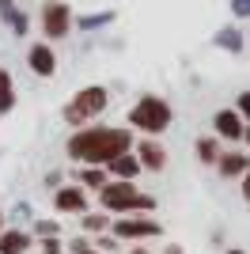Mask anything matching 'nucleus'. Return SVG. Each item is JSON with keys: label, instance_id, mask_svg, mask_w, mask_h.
I'll return each mask as SVG.
<instances>
[{"label": "nucleus", "instance_id": "2", "mask_svg": "<svg viewBox=\"0 0 250 254\" xmlns=\"http://www.w3.org/2000/svg\"><path fill=\"white\" fill-rule=\"evenodd\" d=\"M99 193H103V205H106V209H110V212H133V209H156V197H148V193H140V190H136V186H133V182H110V179H106L103 182V190H99Z\"/></svg>", "mask_w": 250, "mask_h": 254}, {"label": "nucleus", "instance_id": "3", "mask_svg": "<svg viewBox=\"0 0 250 254\" xmlns=\"http://www.w3.org/2000/svg\"><path fill=\"white\" fill-rule=\"evenodd\" d=\"M129 126L156 137V133H163V129L171 126V106H167L163 99H156V95H144L133 110H129Z\"/></svg>", "mask_w": 250, "mask_h": 254}, {"label": "nucleus", "instance_id": "19", "mask_svg": "<svg viewBox=\"0 0 250 254\" xmlns=\"http://www.w3.org/2000/svg\"><path fill=\"white\" fill-rule=\"evenodd\" d=\"M83 228L99 232V228H106V216H83Z\"/></svg>", "mask_w": 250, "mask_h": 254}, {"label": "nucleus", "instance_id": "25", "mask_svg": "<svg viewBox=\"0 0 250 254\" xmlns=\"http://www.w3.org/2000/svg\"><path fill=\"white\" fill-rule=\"evenodd\" d=\"M243 137H247V144H250V129H243Z\"/></svg>", "mask_w": 250, "mask_h": 254}, {"label": "nucleus", "instance_id": "9", "mask_svg": "<svg viewBox=\"0 0 250 254\" xmlns=\"http://www.w3.org/2000/svg\"><path fill=\"white\" fill-rule=\"evenodd\" d=\"M103 167L110 171V175H118V179H133L136 171H140V159H136V152L129 148V152H118L114 159H106Z\"/></svg>", "mask_w": 250, "mask_h": 254}, {"label": "nucleus", "instance_id": "5", "mask_svg": "<svg viewBox=\"0 0 250 254\" xmlns=\"http://www.w3.org/2000/svg\"><path fill=\"white\" fill-rule=\"evenodd\" d=\"M42 31H46V38H64L72 31V8L61 4V0H46V8H42Z\"/></svg>", "mask_w": 250, "mask_h": 254}, {"label": "nucleus", "instance_id": "7", "mask_svg": "<svg viewBox=\"0 0 250 254\" xmlns=\"http://www.w3.org/2000/svg\"><path fill=\"white\" fill-rule=\"evenodd\" d=\"M27 61H31V68H34L38 76H53V72H57V57H53L50 42H38V46H31Z\"/></svg>", "mask_w": 250, "mask_h": 254}, {"label": "nucleus", "instance_id": "10", "mask_svg": "<svg viewBox=\"0 0 250 254\" xmlns=\"http://www.w3.org/2000/svg\"><path fill=\"white\" fill-rule=\"evenodd\" d=\"M136 159H140V167H148V171H163L167 152H163V144H156V140H140Z\"/></svg>", "mask_w": 250, "mask_h": 254}, {"label": "nucleus", "instance_id": "4", "mask_svg": "<svg viewBox=\"0 0 250 254\" xmlns=\"http://www.w3.org/2000/svg\"><path fill=\"white\" fill-rule=\"evenodd\" d=\"M106 103H110V95H106L103 87H83L80 95L64 106V122H68V126H80V122H87V118L103 114Z\"/></svg>", "mask_w": 250, "mask_h": 254}, {"label": "nucleus", "instance_id": "16", "mask_svg": "<svg viewBox=\"0 0 250 254\" xmlns=\"http://www.w3.org/2000/svg\"><path fill=\"white\" fill-rule=\"evenodd\" d=\"M197 156H201V163H216L220 144H216V140H197Z\"/></svg>", "mask_w": 250, "mask_h": 254}, {"label": "nucleus", "instance_id": "26", "mask_svg": "<svg viewBox=\"0 0 250 254\" xmlns=\"http://www.w3.org/2000/svg\"><path fill=\"white\" fill-rule=\"evenodd\" d=\"M133 254H148V251H144V247H136V251H133Z\"/></svg>", "mask_w": 250, "mask_h": 254}, {"label": "nucleus", "instance_id": "27", "mask_svg": "<svg viewBox=\"0 0 250 254\" xmlns=\"http://www.w3.org/2000/svg\"><path fill=\"white\" fill-rule=\"evenodd\" d=\"M228 254H243V251H228Z\"/></svg>", "mask_w": 250, "mask_h": 254}, {"label": "nucleus", "instance_id": "17", "mask_svg": "<svg viewBox=\"0 0 250 254\" xmlns=\"http://www.w3.org/2000/svg\"><path fill=\"white\" fill-rule=\"evenodd\" d=\"M4 15H8V23H11L15 34H27V15H23V11H4Z\"/></svg>", "mask_w": 250, "mask_h": 254}, {"label": "nucleus", "instance_id": "24", "mask_svg": "<svg viewBox=\"0 0 250 254\" xmlns=\"http://www.w3.org/2000/svg\"><path fill=\"white\" fill-rule=\"evenodd\" d=\"M76 254H95V251H91V247H80V251H76Z\"/></svg>", "mask_w": 250, "mask_h": 254}, {"label": "nucleus", "instance_id": "1", "mask_svg": "<svg viewBox=\"0 0 250 254\" xmlns=\"http://www.w3.org/2000/svg\"><path fill=\"white\" fill-rule=\"evenodd\" d=\"M129 148H133V133L129 129H106V126L80 129L68 140V156L80 159V163H91V167H103L106 159H114L118 152H129Z\"/></svg>", "mask_w": 250, "mask_h": 254}, {"label": "nucleus", "instance_id": "8", "mask_svg": "<svg viewBox=\"0 0 250 254\" xmlns=\"http://www.w3.org/2000/svg\"><path fill=\"white\" fill-rule=\"evenodd\" d=\"M212 126H216V133L220 137H228V140H239L243 137V118H239V110H220L216 118H212Z\"/></svg>", "mask_w": 250, "mask_h": 254}, {"label": "nucleus", "instance_id": "11", "mask_svg": "<svg viewBox=\"0 0 250 254\" xmlns=\"http://www.w3.org/2000/svg\"><path fill=\"white\" fill-rule=\"evenodd\" d=\"M57 209L61 212H87V197H83L80 186H64L57 190Z\"/></svg>", "mask_w": 250, "mask_h": 254}, {"label": "nucleus", "instance_id": "20", "mask_svg": "<svg viewBox=\"0 0 250 254\" xmlns=\"http://www.w3.org/2000/svg\"><path fill=\"white\" fill-rule=\"evenodd\" d=\"M239 118H250V91L239 95Z\"/></svg>", "mask_w": 250, "mask_h": 254}, {"label": "nucleus", "instance_id": "21", "mask_svg": "<svg viewBox=\"0 0 250 254\" xmlns=\"http://www.w3.org/2000/svg\"><path fill=\"white\" fill-rule=\"evenodd\" d=\"M231 8H235V15H250V0H231Z\"/></svg>", "mask_w": 250, "mask_h": 254}, {"label": "nucleus", "instance_id": "14", "mask_svg": "<svg viewBox=\"0 0 250 254\" xmlns=\"http://www.w3.org/2000/svg\"><path fill=\"white\" fill-rule=\"evenodd\" d=\"M15 106V87H11V76L0 68V114H8Z\"/></svg>", "mask_w": 250, "mask_h": 254}, {"label": "nucleus", "instance_id": "12", "mask_svg": "<svg viewBox=\"0 0 250 254\" xmlns=\"http://www.w3.org/2000/svg\"><path fill=\"white\" fill-rule=\"evenodd\" d=\"M216 167H220V175H243V171L250 167V159L247 156H239V152H224V156H216Z\"/></svg>", "mask_w": 250, "mask_h": 254}, {"label": "nucleus", "instance_id": "13", "mask_svg": "<svg viewBox=\"0 0 250 254\" xmlns=\"http://www.w3.org/2000/svg\"><path fill=\"white\" fill-rule=\"evenodd\" d=\"M27 243H31V239H27L23 232H4L0 235V254H23Z\"/></svg>", "mask_w": 250, "mask_h": 254}, {"label": "nucleus", "instance_id": "15", "mask_svg": "<svg viewBox=\"0 0 250 254\" xmlns=\"http://www.w3.org/2000/svg\"><path fill=\"white\" fill-rule=\"evenodd\" d=\"M80 182H87L91 190H103L106 175H103V171H99V167H91V163H87V171H80Z\"/></svg>", "mask_w": 250, "mask_h": 254}, {"label": "nucleus", "instance_id": "23", "mask_svg": "<svg viewBox=\"0 0 250 254\" xmlns=\"http://www.w3.org/2000/svg\"><path fill=\"white\" fill-rule=\"evenodd\" d=\"M0 11H11V0H0Z\"/></svg>", "mask_w": 250, "mask_h": 254}, {"label": "nucleus", "instance_id": "6", "mask_svg": "<svg viewBox=\"0 0 250 254\" xmlns=\"http://www.w3.org/2000/svg\"><path fill=\"white\" fill-rule=\"evenodd\" d=\"M114 235L118 239H152V235H159V224L156 220H118Z\"/></svg>", "mask_w": 250, "mask_h": 254}, {"label": "nucleus", "instance_id": "22", "mask_svg": "<svg viewBox=\"0 0 250 254\" xmlns=\"http://www.w3.org/2000/svg\"><path fill=\"white\" fill-rule=\"evenodd\" d=\"M243 197H247V201H250V167L243 171Z\"/></svg>", "mask_w": 250, "mask_h": 254}, {"label": "nucleus", "instance_id": "18", "mask_svg": "<svg viewBox=\"0 0 250 254\" xmlns=\"http://www.w3.org/2000/svg\"><path fill=\"white\" fill-rule=\"evenodd\" d=\"M114 15L110 11H103V15H87V19H80V27H103V23H110Z\"/></svg>", "mask_w": 250, "mask_h": 254}]
</instances>
